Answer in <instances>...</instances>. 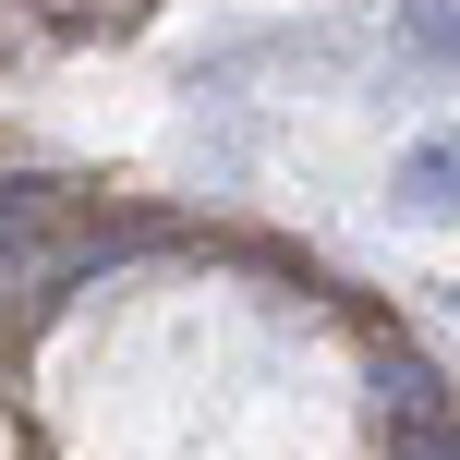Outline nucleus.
<instances>
[{
  "label": "nucleus",
  "instance_id": "1",
  "mask_svg": "<svg viewBox=\"0 0 460 460\" xmlns=\"http://www.w3.org/2000/svg\"><path fill=\"white\" fill-rule=\"evenodd\" d=\"M400 218H460V121L448 134H424V146H400Z\"/></svg>",
  "mask_w": 460,
  "mask_h": 460
},
{
  "label": "nucleus",
  "instance_id": "2",
  "mask_svg": "<svg viewBox=\"0 0 460 460\" xmlns=\"http://www.w3.org/2000/svg\"><path fill=\"white\" fill-rule=\"evenodd\" d=\"M412 37H424V49H437V61H460V24L437 13V0H412Z\"/></svg>",
  "mask_w": 460,
  "mask_h": 460
}]
</instances>
